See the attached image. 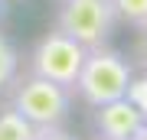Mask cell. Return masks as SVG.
Instances as JSON below:
<instances>
[{"label": "cell", "mask_w": 147, "mask_h": 140, "mask_svg": "<svg viewBox=\"0 0 147 140\" xmlns=\"http://www.w3.org/2000/svg\"><path fill=\"white\" fill-rule=\"evenodd\" d=\"M115 10H118V20L144 29L147 26V0H115Z\"/></svg>", "instance_id": "obj_8"}, {"label": "cell", "mask_w": 147, "mask_h": 140, "mask_svg": "<svg viewBox=\"0 0 147 140\" xmlns=\"http://www.w3.org/2000/svg\"><path fill=\"white\" fill-rule=\"evenodd\" d=\"M131 75L134 72H131V65H127V59L121 56V52L108 49V46H95V49H88V56H85L82 72L75 78L72 91H79V98L85 104L98 108V104L124 98Z\"/></svg>", "instance_id": "obj_1"}, {"label": "cell", "mask_w": 147, "mask_h": 140, "mask_svg": "<svg viewBox=\"0 0 147 140\" xmlns=\"http://www.w3.org/2000/svg\"><path fill=\"white\" fill-rule=\"evenodd\" d=\"M33 140H75V137H69L62 127H36V137Z\"/></svg>", "instance_id": "obj_10"}, {"label": "cell", "mask_w": 147, "mask_h": 140, "mask_svg": "<svg viewBox=\"0 0 147 140\" xmlns=\"http://www.w3.org/2000/svg\"><path fill=\"white\" fill-rule=\"evenodd\" d=\"M16 72H20V56L10 46V39L0 33V91H7L16 82Z\"/></svg>", "instance_id": "obj_7"}, {"label": "cell", "mask_w": 147, "mask_h": 140, "mask_svg": "<svg viewBox=\"0 0 147 140\" xmlns=\"http://www.w3.org/2000/svg\"><path fill=\"white\" fill-rule=\"evenodd\" d=\"M141 59H144V68H147V26H144V42H141Z\"/></svg>", "instance_id": "obj_11"}, {"label": "cell", "mask_w": 147, "mask_h": 140, "mask_svg": "<svg viewBox=\"0 0 147 140\" xmlns=\"http://www.w3.org/2000/svg\"><path fill=\"white\" fill-rule=\"evenodd\" d=\"M144 124L147 121L141 117V111L127 98H118V101H108V104L95 108V127H98V134L105 140H131Z\"/></svg>", "instance_id": "obj_5"}, {"label": "cell", "mask_w": 147, "mask_h": 140, "mask_svg": "<svg viewBox=\"0 0 147 140\" xmlns=\"http://www.w3.org/2000/svg\"><path fill=\"white\" fill-rule=\"evenodd\" d=\"M85 56H88V49L56 26V29H49L46 36L33 46L30 72L49 78V82H59V85H65V88H75V78L82 72Z\"/></svg>", "instance_id": "obj_3"}, {"label": "cell", "mask_w": 147, "mask_h": 140, "mask_svg": "<svg viewBox=\"0 0 147 140\" xmlns=\"http://www.w3.org/2000/svg\"><path fill=\"white\" fill-rule=\"evenodd\" d=\"M101 140H105V137H101Z\"/></svg>", "instance_id": "obj_14"}, {"label": "cell", "mask_w": 147, "mask_h": 140, "mask_svg": "<svg viewBox=\"0 0 147 140\" xmlns=\"http://www.w3.org/2000/svg\"><path fill=\"white\" fill-rule=\"evenodd\" d=\"M124 98L131 101L134 108L141 111V117L147 121V72L137 75V78L131 75V82H127V94H124Z\"/></svg>", "instance_id": "obj_9"}, {"label": "cell", "mask_w": 147, "mask_h": 140, "mask_svg": "<svg viewBox=\"0 0 147 140\" xmlns=\"http://www.w3.org/2000/svg\"><path fill=\"white\" fill-rule=\"evenodd\" d=\"M33 137H36V127L13 104L0 108V140H33Z\"/></svg>", "instance_id": "obj_6"}, {"label": "cell", "mask_w": 147, "mask_h": 140, "mask_svg": "<svg viewBox=\"0 0 147 140\" xmlns=\"http://www.w3.org/2000/svg\"><path fill=\"white\" fill-rule=\"evenodd\" d=\"M131 140H147V124H144V127H141V130H137V134H134V137H131Z\"/></svg>", "instance_id": "obj_12"}, {"label": "cell", "mask_w": 147, "mask_h": 140, "mask_svg": "<svg viewBox=\"0 0 147 140\" xmlns=\"http://www.w3.org/2000/svg\"><path fill=\"white\" fill-rule=\"evenodd\" d=\"M10 104L33 127H62V121L69 117V108H72V88L30 72L26 78L13 85Z\"/></svg>", "instance_id": "obj_2"}, {"label": "cell", "mask_w": 147, "mask_h": 140, "mask_svg": "<svg viewBox=\"0 0 147 140\" xmlns=\"http://www.w3.org/2000/svg\"><path fill=\"white\" fill-rule=\"evenodd\" d=\"M115 23H118L115 0H62L56 20L59 29L79 39L85 49L105 46L108 36L115 33Z\"/></svg>", "instance_id": "obj_4"}, {"label": "cell", "mask_w": 147, "mask_h": 140, "mask_svg": "<svg viewBox=\"0 0 147 140\" xmlns=\"http://www.w3.org/2000/svg\"><path fill=\"white\" fill-rule=\"evenodd\" d=\"M3 7H7V3H3V0H0V20H3Z\"/></svg>", "instance_id": "obj_13"}]
</instances>
